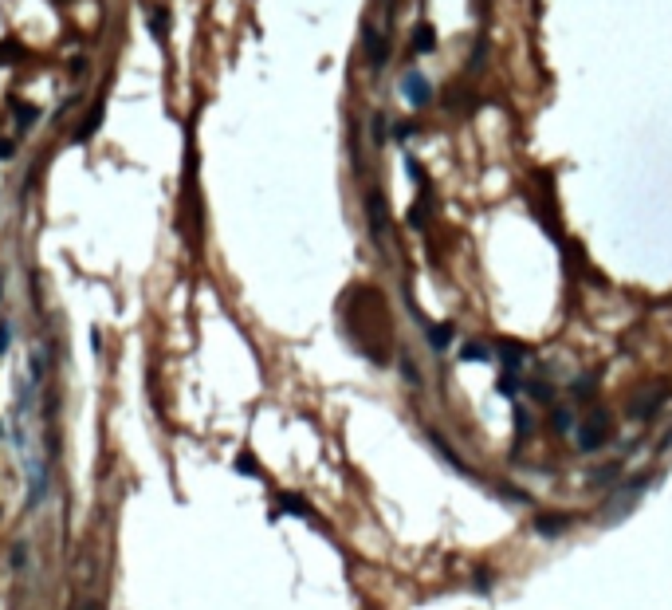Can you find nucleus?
Listing matches in <instances>:
<instances>
[{
  "instance_id": "f257e3e1",
  "label": "nucleus",
  "mask_w": 672,
  "mask_h": 610,
  "mask_svg": "<svg viewBox=\"0 0 672 610\" xmlns=\"http://www.w3.org/2000/svg\"><path fill=\"white\" fill-rule=\"evenodd\" d=\"M610 430H613V413L610 410H590L578 425V449L582 453H593L602 449L605 441H610Z\"/></svg>"
},
{
  "instance_id": "f03ea898",
  "label": "nucleus",
  "mask_w": 672,
  "mask_h": 610,
  "mask_svg": "<svg viewBox=\"0 0 672 610\" xmlns=\"http://www.w3.org/2000/svg\"><path fill=\"white\" fill-rule=\"evenodd\" d=\"M401 95H405L409 107H425V102H433V83H429L421 71H409L405 79H401Z\"/></svg>"
},
{
  "instance_id": "7ed1b4c3",
  "label": "nucleus",
  "mask_w": 672,
  "mask_h": 610,
  "mask_svg": "<svg viewBox=\"0 0 672 610\" xmlns=\"http://www.w3.org/2000/svg\"><path fill=\"white\" fill-rule=\"evenodd\" d=\"M366 213H370V229H374V237L382 240L386 237V197L377 190L366 193Z\"/></svg>"
},
{
  "instance_id": "20e7f679",
  "label": "nucleus",
  "mask_w": 672,
  "mask_h": 610,
  "mask_svg": "<svg viewBox=\"0 0 672 610\" xmlns=\"http://www.w3.org/2000/svg\"><path fill=\"white\" fill-rule=\"evenodd\" d=\"M664 398H668V386H657V390H649L645 394V398H637V406H633V413H637V418H645L649 421L652 413L661 410L664 406Z\"/></svg>"
},
{
  "instance_id": "39448f33",
  "label": "nucleus",
  "mask_w": 672,
  "mask_h": 610,
  "mask_svg": "<svg viewBox=\"0 0 672 610\" xmlns=\"http://www.w3.org/2000/svg\"><path fill=\"white\" fill-rule=\"evenodd\" d=\"M366 55H370V63H374V67H382V63L389 60V48H386V36H382V32L377 28H366Z\"/></svg>"
},
{
  "instance_id": "423d86ee",
  "label": "nucleus",
  "mask_w": 672,
  "mask_h": 610,
  "mask_svg": "<svg viewBox=\"0 0 672 610\" xmlns=\"http://www.w3.org/2000/svg\"><path fill=\"white\" fill-rule=\"evenodd\" d=\"M429 213H433V193H429V185H421V197H417L413 209H409V225H413V229L429 225Z\"/></svg>"
},
{
  "instance_id": "0eeeda50",
  "label": "nucleus",
  "mask_w": 672,
  "mask_h": 610,
  "mask_svg": "<svg viewBox=\"0 0 672 610\" xmlns=\"http://www.w3.org/2000/svg\"><path fill=\"white\" fill-rule=\"evenodd\" d=\"M413 51H421V55L436 51V28L433 24H417L413 28Z\"/></svg>"
},
{
  "instance_id": "6e6552de",
  "label": "nucleus",
  "mask_w": 672,
  "mask_h": 610,
  "mask_svg": "<svg viewBox=\"0 0 672 610\" xmlns=\"http://www.w3.org/2000/svg\"><path fill=\"white\" fill-rule=\"evenodd\" d=\"M523 390V378H519V366H504V374H499V394H507V398L515 402V394Z\"/></svg>"
},
{
  "instance_id": "1a4fd4ad",
  "label": "nucleus",
  "mask_w": 672,
  "mask_h": 610,
  "mask_svg": "<svg viewBox=\"0 0 672 610\" xmlns=\"http://www.w3.org/2000/svg\"><path fill=\"white\" fill-rule=\"evenodd\" d=\"M566 524H570V516H539L535 528H539V536H563Z\"/></svg>"
},
{
  "instance_id": "9d476101",
  "label": "nucleus",
  "mask_w": 672,
  "mask_h": 610,
  "mask_svg": "<svg viewBox=\"0 0 672 610\" xmlns=\"http://www.w3.org/2000/svg\"><path fill=\"white\" fill-rule=\"evenodd\" d=\"M99 122H102V102H95V110H90L87 119L79 122V131H75V142H87L90 134L99 131Z\"/></svg>"
},
{
  "instance_id": "9b49d317",
  "label": "nucleus",
  "mask_w": 672,
  "mask_h": 610,
  "mask_svg": "<svg viewBox=\"0 0 672 610\" xmlns=\"http://www.w3.org/2000/svg\"><path fill=\"white\" fill-rule=\"evenodd\" d=\"M24 55H28V48H24L20 40H12V36L8 40H0V63H20Z\"/></svg>"
},
{
  "instance_id": "f8f14e48",
  "label": "nucleus",
  "mask_w": 672,
  "mask_h": 610,
  "mask_svg": "<svg viewBox=\"0 0 672 610\" xmlns=\"http://www.w3.org/2000/svg\"><path fill=\"white\" fill-rule=\"evenodd\" d=\"M499 354H504V362H507V366H519V362H523V354H527V347H523V343L504 339V343H499Z\"/></svg>"
},
{
  "instance_id": "ddd939ff",
  "label": "nucleus",
  "mask_w": 672,
  "mask_h": 610,
  "mask_svg": "<svg viewBox=\"0 0 672 610\" xmlns=\"http://www.w3.org/2000/svg\"><path fill=\"white\" fill-rule=\"evenodd\" d=\"M460 359L464 362H488L492 359V350H488L484 343H464V347H460Z\"/></svg>"
},
{
  "instance_id": "4468645a",
  "label": "nucleus",
  "mask_w": 672,
  "mask_h": 610,
  "mask_svg": "<svg viewBox=\"0 0 672 610\" xmlns=\"http://www.w3.org/2000/svg\"><path fill=\"white\" fill-rule=\"evenodd\" d=\"M515 430H519V433H515L519 441H527V437H531V413H527V406H523V402H515Z\"/></svg>"
},
{
  "instance_id": "2eb2a0df",
  "label": "nucleus",
  "mask_w": 672,
  "mask_h": 610,
  "mask_svg": "<svg viewBox=\"0 0 672 610\" xmlns=\"http://www.w3.org/2000/svg\"><path fill=\"white\" fill-rule=\"evenodd\" d=\"M279 508H283V512H295V516H311V504H307V500H299L295 492L279 496Z\"/></svg>"
},
{
  "instance_id": "dca6fc26",
  "label": "nucleus",
  "mask_w": 672,
  "mask_h": 610,
  "mask_svg": "<svg viewBox=\"0 0 672 610\" xmlns=\"http://www.w3.org/2000/svg\"><path fill=\"white\" fill-rule=\"evenodd\" d=\"M448 339H452V323H441V327H429V343H433L436 350H445Z\"/></svg>"
},
{
  "instance_id": "f3484780",
  "label": "nucleus",
  "mask_w": 672,
  "mask_h": 610,
  "mask_svg": "<svg viewBox=\"0 0 672 610\" xmlns=\"http://www.w3.org/2000/svg\"><path fill=\"white\" fill-rule=\"evenodd\" d=\"M149 28H154V36H166V28H169L166 8H149Z\"/></svg>"
},
{
  "instance_id": "a211bd4d",
  "label": "nucleus",
  "mask_w": 672,
  "mask_h": 610,
  "mask_svg": "<svg viewBox=\"0 0 672 610\" xmlns=\"http://www.w3.org/2000/svg\"><path fill=\"white\" fill-rule=\"evenodd\" d=\"M36 119H40V110H36V107H24V102H16V122H20V126H32Z\"/></svg>"
},
{
  "instance_id": "6ab92c4d",
  "label": "nucleus",
  "mask_w": 672,
  "mask_h": 610,
  "mask_svg": "<svg viewBox=\"0 0 672 610\" xmlns=\"http://www.w3.org/2000/svg\"><path fill=\"white\" fill-rule=\"evenodd\" d=\"M236 469H240V472H248V477H260L256 457H252V453H240V457H236Z\"/></svg>"
},
{
  "instance_id": "aec40b11",
  "label": "nucleus",
  "mask_w": 672,
  "mask_h": 610,
  "mask_svg": "<svg viewBox=\"0 0 672 610\" xmlns=\"http://www.w3.org/2000/svg\"><path fill=\"white\" fill-rule=\"evenodd\" d=\"M374 142H386V119L382 114L374 119Z\"/></svg>"
},
{
  "instance_id": "412c9836",
  "label": "nucleus",
  "mask_w": 672,
  "mask_h": 610,
  "mask_svg": "<svg viewBox=\"0 0 672 610\" xmlns=\"http://www.w3.org/2000/svg\"><path fill=\"white\" fill-rule=\"evenodd\" d=\"M413 131H417L413 122H397V131H394V138H409V134H413Z\"/></svg>"
},
{
  "instance_id": "4be33fe9",
  "label": "nucleus",
  "mask_w": 672,
  "mask_h": 610,
  "mask_svg": "<svg viewBox=\"0 0 672 610\" xmlns=\"http://www.w3.org/2000/svg\"><path fill=\"white\" fill-rule=\"evenodd\" d=\"M0 158H12V142H8V138L0 142Z\"/></svg>"
},
{
  "instance_id": "5701e85b",
  "label": "nucleus",
  "mask_w": 672,
  "mask_h": 610,
  "mask_svg": "<svg viewBox=\"0 0 672 610\" xmlns=\"http://www.w3.org/2000/svg\"><path fill=\"white\" fill-rule=\"evenodd\" d=\"M4 339H8V331H4V327H0V350H4Z\"/></svg>"
},
{
  "instance_id": "b1692460",
  "label": "nucleus",
  "mask_w": 672,
  "mask_h": 610,
  "mask_svg": "<svg viewBox=\"0 0 672 610\" xmlns=\"http://www.w3.org/2000/svg\"><path fill=\"white\" fill-rule=\"evenodd\" d=\"M83 610H99V606H83Z\"/></svg>"
}]
</instances>
